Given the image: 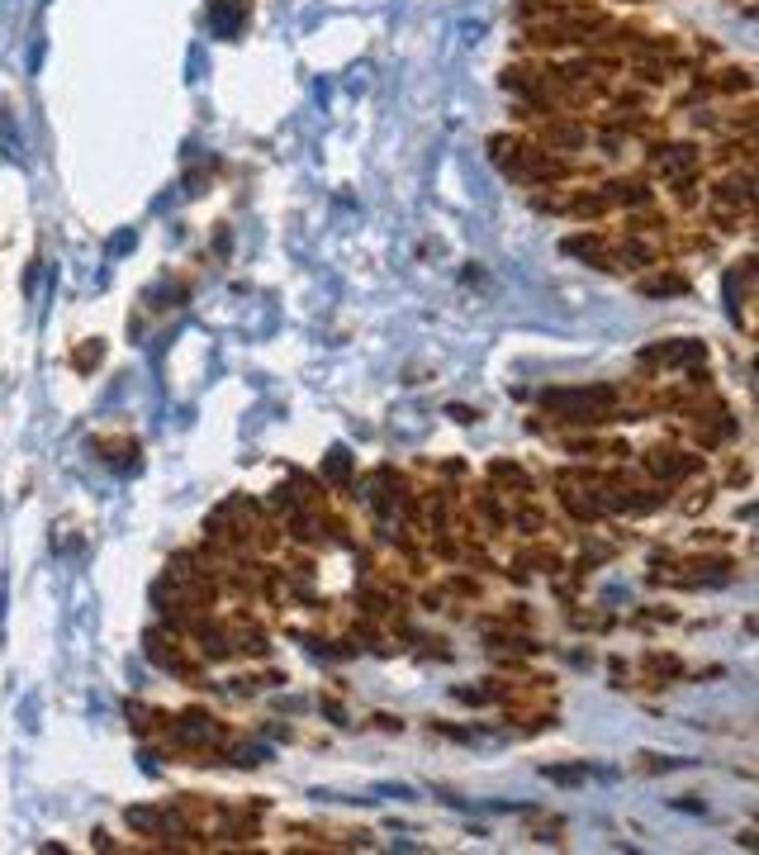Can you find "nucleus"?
I'll list each match as a JSON object with an SVG mask.
<instances>
[{"instance_id": "f257e3e1", "label": "nucleus", "mask_w": 759, "mask_h": 855, "mask_svg": "<svg viewBox=\"0 0 759 855\" xmlns=\"http://www.w3.org/2000/svg\"><path fill=\"white\" fill-rule=\"evenodd\" d=\"M0 147H6V157L10 162H20V124H14V114L10 110H0Z\"/></svg>"}, {"instance_id": "f03ea898", "label": "nucleus", "mask_w": 759, "mask_h": 855, "mask_svg": "<svg viewBox=\"0 0 759 855\" xmlns=\"http://www.w3.org/2000/svg\"><path fill=\"white\" fill-rule=\"evenodd\" d=\"M551 143H560V147H580V143H584V129H574V124H556V129H551Z\"/></svg>"}, {"instance_id": "7ed1b4c3", "label": "nucleus", "mask_w": 759, "mask_h": 855, "mask_svg": "<svg viewBox=\"0 0 759 855\" xmlns=\"http://www.w3.org/2000/svg\"><path fill=\"white\" fill-rule=\"evenodd\" d=\"M646 291H650V295H674V291H683V276H664V281H646Z\"/></svg>"}]
</instances>
